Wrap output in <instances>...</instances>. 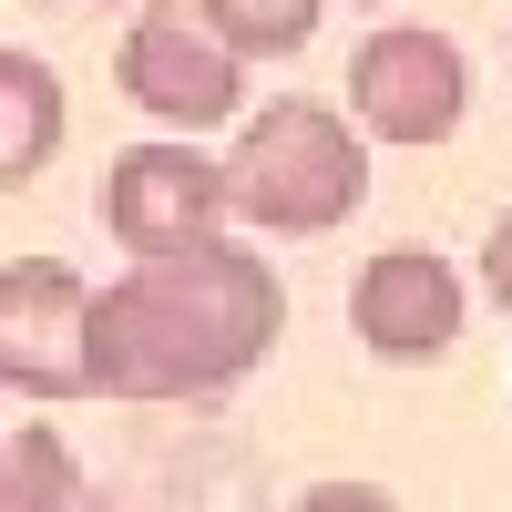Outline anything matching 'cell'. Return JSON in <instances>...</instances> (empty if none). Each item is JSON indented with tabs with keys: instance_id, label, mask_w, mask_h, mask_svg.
I'll use <instances>...</instances> for the list:
<instances>
[{
	"instance_id": "1",
	"label": "cell",
	"mask_w": 512,
	"mask_h": 512,
	"mask_svg": "<svg viewBox=\"0 0 512 512\" xmlns=\"http://www.w3.org/2000/svg\"><path fill=\"white\" fill-rule=\"evenodd\" d=\"M287 287L256 246L205 236L175 256H134L93 287V390L103 400H216L277 349Z\"/></svg>"
},
{
	"instance_id": "2",
	"label": "cell",
	"mask_w": 512,
	"mask_h": 512,
	"mask_svg": "<svg viewBox=\"0 0 512 512\" xmlns=\"http://www.w3.org/2000/svg\"><path fill=\"white\" fill-rule=\"evenodd\" d=\"M226 205L256 236H328L369 205V134L318 93H277L267 113H236Z\"/></svg>"
},
{
	"instance_id": "3",
	"label": "cell",
	"mask_w": 512,
	"mask_h": 512,
	"mask_svg": "<svg viewBox=\"0 0 512 512\" xmlns=\"http://www.w3.org/2000/svg\"><path fill=\"white\" fill-rule=\"evenodd\" d=\"M113 82H123L134 113L164 123V134H216V123L246 113V52H226L195 0L134 11V31H123V52H113Z\"/></svg>"
},
{
	"instance_id": "4",
	"label": "cell",
	"mask_w": 512,
	"mask_h": 512,
	"mask_svg": "<svg viewBox=\"0 0 512 512\" xmlns=\"http://www.w3.org/2000/svg\"><path fill=\"white\" fill-rule=\"evenodd\" d=\"M472 113V62L431 21H390L349 52V123L369 144H451Z\"/></svg>"
},
{
	"instance_id": "5",
	"label": "cell",
	"mask_w": 512,
	"mask_h": 512,
	"mask_svg": "<svg viewBox=\"0 0 512 512\" xmlns=\"http://www.w3.org/2000/svg\"><path fill=\"white\" fill-rule=\"evenodd\" d=\"M0 390L21 400H93V277L62 256L0 267Z\"/></svg>"
},
{
	"instance_id": "6",
	"label": "cell",
	"mask_w": 512,
	"mask_h": 512,
	"mask_svg": "<svg viewBox=\"0 0 512 512\" xmlns=\"http://www.w3.org/2000/svg\"><path fill=\"white\" fill-rule=\"evenodd\" d=\"M236 205H226V164L195 154V134H164V144H123L103 164V236L123 256H175L226 236Z\"/></svg>"
},
{
	"instance_id": "7",
	"label": "cell",
	"mask_w": 512,
	"mask_h": 512,
	"mask_svg": "<svg viewBox=\"0 0 512 512\" xmlns=\"http://www.w3.org/2000/svg\"><path fill=\"white\" fill-rule=\"evenodd\" d=\"M461 318H472V287H461L451 256L431 246H379L359 287H349V328H359V349L369 359H390V369H431L461 349Z\"/></svg>"
},
{
	"instance_id": "8",
	"label": "cell",
	"mask_w": 512,
	"mask_h": 512,
	"mask_svg": "<svg viewBox=\"0 0 512 512\" xmlns=\"http://www.w3.org/2000/svg\"><path fill=\"white\" fill-rule=\"evenodd\" d=\"M62 134H72L62 72L41 62V52H11V41H0V195L31 185L41 164L62 154Z\"/></svg>"
},
{
	"instance_id": "9",
	"label": "cell",
	"mask_w": 512,
	"mask_h": 512,
	"mask_svg": "<svg viewBox=\"0 0 512 512\" xmlns=\"http://www.w3.org/2000/svg\"><path fill=\"white\" fill-rule=\"evenodd\" d=\"M93 492H82V461L72 441L52 431V420H21L11 451H0V512H82Z\"/></svg>"
},
{
	"instance_id": "10",
	"label": "cell",
	"mask_w": 512,
	"mask_h": 512,
	"mask_svg": "<svg viewBox=\"0 0 512 512\" xmlns=\"http://www.w3.org/2000/svg\"><path fill=\"white\" fill-rule=\"evenodd\" d=\"M195 11L216 21L226 52H246V62H287V52H308V41H318V11H328V0H195Z\"/></svg>"
},
{
	"instance_id": "11",
	"label": "cell",
	"mask_w": 512,
	"mask_h": 512,
	"mask_svg": "<svg viewBox=\"0 0 512 512\" xmlns=\"http://www.w3.org/2000/svg\"><path fill=\"white\" fill-rule=\"evenodd\" d=\"M287 512H400V502L379 492V482H318V492H297Z\"/></svg>"
},
{
	"instance_id": "12",
	"label": "cell",
	"mask_w": 512,
	"mask_h": 512,
	"mask_svg": "<svg viewBox=\"0 0 512 512\" xmlns=\"http://www.w3.org/2000/svg\"><path fill=\"white\" fill-rule=\"evenodd\" d=\"M482 287H492V308L512 318V205L492 216V236H482Z\"/></svg>"
},
{
	"instance_id": "13",
	"label": "cell",
	"mask_w": 512,
	"mask_h": 512,
	"mask_svg": "<svg viewBox=\"0 0 512 512\" xmlns=\"http://www.w3.org/2000/svg\"><path fill=\"white\" fill-rule=\"evenodd\" d=\"M0 451H11V420H0Z\"/></svg>"
},
{
	"instance_id": "14",
	"label": "cell",
	"mask_w": 512,
	"mask_h": 512,
	"mask_svg": "<svg viewBox=\"0 0 512 512\" xmlns=\"http://www.w3.org/2000/svg\"><path fill=\"white\" fill-rule=\"evenodd\" d=\"M359 11H379V0H359Z\"/></svg>"
}]
</instances>
